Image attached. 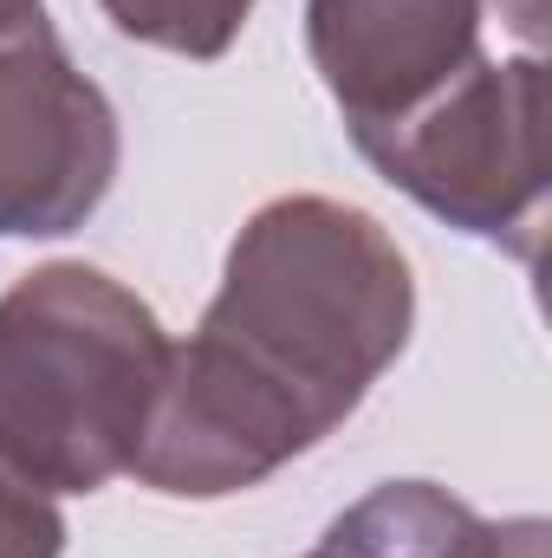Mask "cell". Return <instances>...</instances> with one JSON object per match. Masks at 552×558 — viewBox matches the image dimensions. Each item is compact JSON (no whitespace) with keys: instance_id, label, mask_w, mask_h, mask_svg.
Wrapping results in <instances>:
<instances>
[{"instance_id":"obj_3","label":"cell","mask_w":552,"mask_h":558,"mask_svg":"<svg viewBox=\"0 0 552 558\" xmlns=\"http://www.w3.org/2000/svg\"><path fill=\"white\" fill-rule=\"evenodd\" d=\"M358 156L404 189L435 221L507 247L520 260L540 254L547 228V65L540 52L520 59H475L455 85H442L410 118L364 131Z\"/></svg>"},{"instance_id":"obj_5","label":"cell","mask_w":552,"mask_h":558,"mask_svg":"<svg viewBox=\"0 0 552 558\" xmlns=\"http://www.w3.org/2000/svg\"><path fill=\"white\" fill-rule=\"evenodd\" d=\"M488 0H305L312 65L345 131H384L481 59Z\"/></svg>"},{"instance_id":"obj_1","label":"cell","mask_w":552,"mask_h":558,"mask_svg":"<svg viewBox=\"0 0 552 558\" xmlns=\"http://www.w3.org/2000/svg\"><path fill=\"white\" fill-rule=\"evenodd\" d=\"M410 325V260L377 215L332 195L254 208L195 338L169 344L131 474L169 500L261 487L371 397Z\"/></svg>"},{"instance_id":"obj_7","label":"cell","mask_w":552,"mask_h":558,"mask_svg":"<svg viewBox=\"0 0 552 558\" xmlns=\"http://www.w3.org/2000/svg\"><path fill=\"white\" fill-rule=\"evenodd\" d=\"M98 7L124 39L176 59H221L254 13V0H98Z\"/></svg>"},{"instance_id":"obj_6","label":"cell","mask_w":552,"mask_h":558,"mask_svg":"<svg viewBox=\"0 0 552 558\" xmlns=\"http://www.w3.org/2000/svg\"><path fill=\"white\" fill-rule=\"evenodd\" d=\"M468 520L475 507L435 481H384L325 526L312 558H442Z\"/></svg>"},{"instance_id":"obj_4","label":"cell","mask_w":552,"mask_h":558,"mask_svg":"<svg viewBox=\"0 0 552 558\" xmlns=\"http://www.w3.org/2000/svg\"><path fill=\"white\" fill-rule=\"evenodd\" d=\"M124 162L111 98L72 65L52 26L0 39V241L85 228Z\"/></svg>"},{"instance_id":"obj_11","label":"cell","mask_w":552,"mask_h":558,"mask_svg":"<svg viewBox=\"0 0 552 558\" xmlns=\"http://www.w3.org/2000/svg\"><path fill=\"white\" fill-rule=\"evenodd\" d=\"M33 26H52L46 20V0H0V39L33 33Z\"/></svg>"},{"instance_id":"obj_9","label":"cell","mask_w":552,"mask_h":558,"mask_svg":"<svg viewBox=\"0 0 552 558\" xmlns=\"http://www.w3.org/2000/svg\"><path fill=\"white\" fill-rule=\"evenodd\" d=\"M442 558H552V526L520 513V520H468Z\"/></svg>"},{"instance_id":"obj_2","label":"cell","mask_w":552,"mask_h":558,"mask_svg":"<svg viewBox=\"0 0 552 558\" xmlns=\"http://www.w3.org/2000/svg\"><path fill=\"white\" fill-rule=\"evenodd\" d=\"M169 331L124 279L85 260L0 292V468L33 494H98L131 474Z\"/></svg>"},{"instance_id":"obj_10","label":"cell","mask_w":552,"mask_h":558,"mask_svg":"<svg viewBox=\"0 0 552 558\" xmlns=\"http://www.w3.org/2000/svg\"><path fill=\"white\" fill-rule=\"evenodd\" d=\"M494 7H501V20H507L527 46H540V39H547V7H552V0H494Z\"/></svg>"},{"instance_id":"obj_8","label":"cell","mask_w":552,"mask_h":558,"mask_svg":"<svg viewBox=\"0 0 552 558\" xmlns=\"http://www.w3.org/2000/svg\"><path fill=\"white\" fill-rule=\"evenodd\" d=\"M59 553H65L59 507L0 468V558H59Z\"/></svg>"}]
</instances>
